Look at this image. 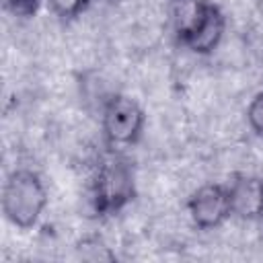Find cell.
Segmentation results:
<instances>
[{
	"label": "cell",
	"mask_w": 263,
	"mask_h": 263,
	"mask_svg": "<svg viewBox=\"0 0 263 263\" xmlns=\"http://www.w3.org/2000/svg\"><path fill=\"white\" fill-rule=\"evenodd\" d=\"M146 129V113L129 95L113 92L101 105V134L111 150L136 146Z\"/></svg>",
	"instance_id": "obj_4"
},
{
	"label": "cell",
	"mask_w": 263,
	"mask_h": 263,
	"mask_svg": "<svg viewBox=\"0 0 263 263\" xmlns=\"http://www.w3.org/2000/svg\"><path fill=\"white\" fill-rule=\"evenodd\" d=\"M136 197V173L132 162L123 156V150H107L97 162L90 185L88 199L97 216H117Z\"/></svg>",
	"instance_id": "obj_2"
},
{
	"label": "cell",
	"mask_w": 263,
	"mask_h": 263,
	"mask_svg": "<svg viewBox=\"0 0 263 263\" xmlns=\"http://www.w3.org/2000/svg\"><path fill=\"white\" fill-rule=\"evenodd\" d=\"M232 214L242 220H259L263 203V179L251 175H238L228 183Z\"/></svg>",
	"instance_id": "obj_6"
},
{
	"label": "cell",
	"mask_w": 263,
	"mask_h": 263,
	"mask_svg": "<svg viewBox=\"0 0 263 263\" xmlns=\"http://www.w3.org/2000/svg\"><path fill=\"white\" fill-rule=\"evenodd\" d=\"M6 12H10L14 18H31L37 14L43 0H2Z\"/></svg>",
	"instance_id": "obj_9"
},
{
	"label": "cell",
	"mask_w": 263,
	"mask_h": 263,
	"mask_svg": "<svg viewBox=\"0 0 263 263\" xmlns=\"http://www.w3.org/2000/svg\"><path fill=\"white\" fill-rule=\"evenodd\" d=\"M49 10L60 21H74L78 18L90 4V0H45Z\"/></svg>",
	"instance_id": "obj_7"
},
{
	"label": "cell",
	"mask_w": 263,
	"mask_h": 263,
	"mask_svg": "<svg viewBox=\"0 0 263 263\" xmlns=\"http://www.w3.org/2000/svg\"><path fill=\"white\" fill-rule=\"evenodd\" d=\"M245 117H247V125L251 127V132L255 136L263 138V88L251 97L247 111H245Z\"/></svg>",
	"instance_id": "obj_8"
},
{
	"label": "cell",
	"mask_w": 263,
	"mask_h": 263,
	"mask_svg": "<svg viewBox=\"0 0 263 263\" xmlns=\"http://www.w3.org/2000/svg\"><path fill=\"white\" fill-rule=\"evenodd\" d=\"M259 220L263 222V203H261V212H259Z\"/></svg>",
	"instance_id": "obj_10"
},
{
	"label": "cell",
	"mask_w": 263,
	"mask_h": 263,
	"mask_svg": "<svg viewBox=\"0 0 263 263\" xmlns=\"http://www.w3.org/2000/svg\"><path fill=\"white\" fill-rule=\"evenodd\" d=\"M49 203V191L43 177L27 166L12 168L4 183L0 205L8 224L18 230H31L39 224Z\"/></svg>",
	"instance_id": "obj_3"
},
{
	"label": "cell",
	"mask_w": 263,
	"mask_h": 263,
	"mask_svg": "<svg viewBox=\"0 0 263 263\" xmlns=\"http://www.w3.org/2000/svg\"><path fill=\"white\" fill-rule=\"evenodd\" d=\"M187 214L195 228L216 230L224 226L232 214V199L228 183H203L187 199Z\"/></svg>",
	"instance_id": "obj_5"
},
{
	"label": "cell",
	"mask_w": 263,
	"mask_h": 263,
	"mask_svg": "<svg viewBox=\"0 0 263 263\" xmlns=\"http://www.w3.org/2000/svg\"><path fill=\"white\" fill-rule=\"evenodd\" d=\"M173 31L181 47L195 55L214 53L226 35V14L212 0H173Z\"/></svg>",
	"instance_id": "obj_1"
}]
</instances>
